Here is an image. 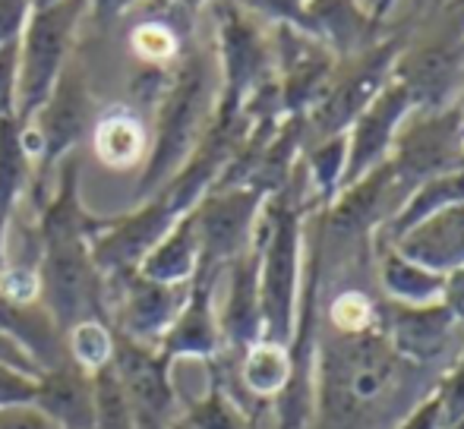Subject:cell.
Returning <instances> with one entry per match:
<instances>
[{"mask_svg":"<svg viewBox=\"0 0 464 429\" xmlns=\"http://www.w3.org/2000/svg\"><path fill=\"white\" fill-rule=\"evenodd\" d=\"M266 196L253 186H212L196 203V231H199V269L221 272L250 250L256 221Z\"/></svg>","mask_w":464,"mask_h":429,"instance_id":"10","label":"cell"},{"mask_svg":"<svg viewBox=\"0 0 464 429\" xmlns=\"http://www.w3.org/2000/svg\"><path fill=\"white\" fill-rule=\"evenodd\" d=\"M32 165L23 148V127L16 117H0V269L6 265V234L19 199L29 193Z\"/></svg>","mask_w":464,"mask_h":429,"instance_id":"25","label":"cell"},{"mask_svg":"<svg viewBox=\"0 0 464 429\" xmlns=\"http://www.w3.org/2000/svg\"><path fill=\"white\" fill-rule=\"evenodd\" d=\"M130 54L142 67L174 70L180 57L196 44V13L174 0H140L127 32Z\"/></svg>","mask_w":464,"mask_h":429,"instance_id":"15","label":"cell"},{"mask_svg":"<svg viewBox=\"0 0 464 429\" xmlns=\"http://www.w3.org/2000/svg\"><path fill=\"white\" fill-rule=\"evenodd\" d=\"M414 25H417V19L408 13V16L398 19V23L385 25L382 35H379L370 48H363L361 54L338 61L325 95L316 101V108L304 117L306 146L329 139V136L348 133L351 123L363 114V108L389 86L398 57H401V51L408 48L411 35H414Z\"/></svg>","mask_w":464,"mask_h":429,"instance_id":"5","label":"cell"},{"mask_svg":"<svg viewBox=\"0 0 464 429\" xmlns=\"http://www.w3.org/2000/svg\"><path fill=\"white\" fill-rule=\"evenodd\" d=\"M140 275L161 284H189L199 269V231H196V214L189 209L152 250L146 253L140 265Z\"/></svg>","mask_w":464,"mask_h":429,"instance_id":"24","label":"cell"},{"mask_svg":"<svg viewBox=\"0 0 464 429\" xmlns=\"http://www.w3.org/2000/svg\"><path fill=\"white\" fill-rule=\"evenodd\" d=\"M218 101L215 114L237 117L256 89L276 80V51L263 25L234 0H212Z\"/></svg>","mask_w":464,"mask_h":429,"instance_id":"7","label":"cell"},{"mask_svg":"<svg viewBox=\"0 0 464 429\" xmlns=\"http://www.w3.org/2000/svg\"><path fill=\"white\" fill-rule=\"evenodd\" d=\"M0 331L35 363L38 369H54L57 363L70 360L67 338L51 310L42 300L13 303L0 294Z\"/></svg>","mask_w":464,"mask_h":429,"instance_id":"22","label":"cell"},{"mask_svg":"<svg viewBox=\"0 0 464 429\" xmlns=\"http://www.w3.org/2000/svg\"><path fill=\"white\" fill-rule=\"evenodd\" d=\"M86 16V0H61L29 13L19 35V76H16V123L29 127L32 117L51 99L63 67L76 48V29Z\"/></svg>","mask_w":464,"mask_h":429,"instance_id":"6","label":"cell"},{"mask_svg":"<svg viewBox=\"0 0 464 429\" xmlns=\"http://www.w3.org/2000/svg\"><path fill=\"white\" fill-rule=\"evenodd\" d=\"M408 363L385 331L325 335L316 354V414L325 429H348L385 405Z\"/></svg>","mask_w":464,"mask_h":429,"instance_id":"2","label":"cell"},{"mask_svg":"<svg viewBox=\"0 0 464 429\" xmlns=\"http://www.w3.org/2000/svg\"><path fill=\"white\" fill-rule=\"evenodd\" d=\"M306 171V184L310 193L316 199L319 209L332 203L342 190V174H344V161H348V136H329L323 142H313L304 148L300 155Z\"/></svg>","mask_w":464,"mask_h":429,"instance_id":"29","label":"cell"},{"mask_svg":"<svg viewBox=\"0 0 464 429\" xmlns=\"http://www.w3.org/2000/svg\"><path fill=\"white\" fill-rule=\"evenodd\" d=\"M29 0H0V48L10 42H19L25 23H29Z\"/></svg>","mask_w":464,"mask_h":429,"instance_id":"35","label":"cell"},{"mask_svg":"<svg viewBox=\"0 0 464 429\" xmlns=\"http://www.w3.org/2000/svg\"><path fill=\"white\" fill-rule=\"evenodd\" d=\"M316 199L306 184L304 161L294 167L291 180L263 203L256 221L259 246V307H263V338L291 344L297 322L300 284H304V243L306 218L316 212Z\"/></svg>","mask_w":464,"mask_h":429,"instance_id":"1","label":"cell"},{"mask_svg":"<svg viewBox=\"0 0 464 429\" xmlns=\"http://www.w3.org/2000/svg\"><path fill=\"white\" fill-rule=\"evenodd\" d=\"M95 382V424L92 429H140L133 417V407H130L123 386L117 379L114 367H104L92 373Z\"/></svg>","mask_w":464,"mask_h":429,"instance_id":"31","label":"cell"},{"mask_svg":"<svg viewBox=\"0 0 464 429\" xmlns=\"http://www.w3.org/2000/svg\"><path fill=\"white\" fill-rule=\"evenodd\" d=\"M227 294L218 307V331H221V357L231 363L240 360L253 341L263 338V307H259V246L256 240L250 250L240 253L225 269Z\"/></svg>","mask_w":464,"mask_h":429,"instance_id":"17","label":"cell"},{"mask_svg":"<svg viewBox=\"0 0 464 429\" xmlns=\"http://www.w3.org/2000/svg\"><path fill=\"white\" fill-rule=\"evenodd\" d=\"M263 420L266 417L237 405L227 388L208 373V388L199 398L184 401L174 429H263Z\"/></svg>","mask_w":464,"mask_h":429,"instance_id":"28","label":"cell"},{"mask_svg":"<svg viewBox=\"0 0 464 429\" xmlns=\"http://www.w3.org/2000/svg\"><path fill=\"white\" fill-rule=\"evenodd\" d=\"M178 6H184V10H189V13H199L202 6L206 4H212V0H174Z\"/></svg>","mask_w":464,"mask_h":429,"instance_id":"42","label":"cell"},{"mask_svg":"<svg viewBox=\"0 0 464 429\" xmlns=\"http://www.w3.org/2000/svg\"><path fill=\"white\" fill-rule=\"evenodd\" d=\"M215 101H218V63L215 54L193 44L171 70L168 89L149 114L152 146L136 180V203L149 199L184 167L212 123Z\"/></svg>","mask_w":464,"mask_h":429,"instance_id":"3","label":"cell"},{"mask_svg":"<svg viewBox=\"0 0 464 429\" xmlns=\"http://www.w3.org/2000/svg\"><path fill=\"white\" fill-rule=\"evenodd\" d=\"M464 161V110L446 105L436 110H411L392 142L389 167L404 199L427 180L459 171ZM404 205V203H401Z\"/></svg>","mask_w":464,"mask_h":429,"instance_id":"8","label":"cell"},{"mask_svg":"<svg viewBox=\"0 0 464 429\" xmlns=\"http://www.w3.org/2000/svg\"><path fill=\"white\" fill-rule=\"evenodd\" d=\"M95 158L111 171H130L142 167L152 146V127L149 117L130 101H114L108 108H98L95 123L89 129Z\"/></svg>","mask_w":464,"mask_h":429,"instance_id":"18","label":"cell"},{"mask_svg":"<svg viewBox=\"0 0 464 429\" xmlns=\"http://www.w3.org/2000/svg\"><path fill=\"white\" fill-rule=\"evenodd\" d=\"M414 110V99L401 82L392 76L389 86L363 108V114L351 123L348 136V161H344L342 174V190H348L351 184H357L361 177H367L370 171H376L379 165H385L392 155V142H395L401 123ZM338 190V193H342Z\"/></svg>","mask_w":464,"mask_h":429,"instance_id":"13","label":"cell"},{"mask_svg":"<svg viewBox=\"0 0 464 429\" xmlns=\"http://www.w3.org/2000/svg\"><path fill=\"white\" fill-rule=\"evenodd\" d=\"M0 363H4V367H13V369H19V373H29V376H42V369L35 367V363L29 360V357L23 354V350L16 348V344L10 341V338L4 335V331H0Z\"/></svg>","mask_w":464,"mask_h":429,"instance_id":"39","label":"cell"},{"mask_svg":"<svg viewBox=\"0 0 464 429\" xmlns=\"http://www.w3.org/2000/svg\"><path fill=\"white\" fill-rule=\"evenodd\" d=\"M442 429H464V417H459V420H455V424H446Z\"/></svg>","mask_w":464,"mask_h":429,"instance_id":"44","label":"cell"},{"mask_svg":"<svg viewBox=\"0 0 464 429\" xmlns=\"http://www.w3.org/2000/svg\"><path fill=\"white\" fill-rule=\"evenodd\" d=\"M0 429H61V426L51 417H44L35 405H19L0 411Z\"/></svg>","mask_w":464,"mask_h":429,"instance_id":"36","label":"cell"},{"mask_svg":"<svg viewBox=\"0 0 464 429\" xmlns=\"http://www.w3.org/2000/svg\"><path fill=\"white\" fill-rule=\"evenodd\" d=\"M189 284H161L140 275V269L104 278V319L117 335L159 348L165 331L187 303Z\"/></svg>","mask_w":464,"mask_h":429,"instance_id":"9","label":"cell"},{"mask_svg":"<svg viewBox=\"0 0 464 429\" xmlns=\"http://www.w3.org/2000/svg\"><path fill=\"white\" fill-rule=\"evenodd\" d=\"M442 4H446V0H417V6H420V13H414V10H411V16H414L417 23H420L423 16H430V13H433L436 6H442Z\"/></svg>","mask_w":464,"mask_h":429,"instance_id":"41","label":"cell"},{"mask_svg":"<svg viewBox=\"0 0 464 429\" xmlns=\"http://www.w3.org/2000/svg\"><path fill=\"white\" fill-rule=\"evenodd\" d=\"M319 307H323L319 310V319L325 322V329L332 335H367V331H379V329L385 331V319H382L385 300L357 281L335 288Z\"/></svg>","mask_w":464,"mask_h":429,"instance_id":"27","label":"cell"},{"mask_svg":"<svg viewBox=\"0 0 464 429\" xmlns=\"http://www.w3.org/2000/svg\"><path fill=\"white\" fill-rule=\"evenodd\" d=\"M136 4H140V0H86V13L95 19V25L111 29V25L127 16Z\"/></svg>","mask_w":464,"mask_h":429,"instance_id":"37","label":"cell"},{"mask_svg":"<svg viewBox=\"0 0 464 429\" xmlns=\"http://www.w3.org/2000/svg\"><path fill=\"white\" fill-rule=\"evenodd\" d=\"M111 367H114L117 379L123 386V395H127L130 407H133L136 426L174 429L180 417V407H184V398H180L178 386L171 379L174 363L159 348L136 344L130 338L117 335Z\"/></svg>","mask_w":464,"mask_h":429,"instance_id":"11","label":"cell"},{"mask_svg":"<svg viewBox=\"0 0 464 429\" xmlns=\"http://www.w3.org/2000/svg\"><path fill=\"white\" fill-rule=\"evenodd\" d=\"M304 13L306 35L323 42L338 61L361 54L389 25H379L363 0H304Z\"/></svg>","mask_w":464,"mask_h":429,"instance_id":"20","label":"cell"},{"mask_svg":"<svg viewBox=\"0 0 464 429\" xmlns=\"http://www.w3.org/2000/svg\"><path fill=\"white\" fill-rule=\"evenodd\" d=\"M389 246L436 275L464 269V203L427 214Z\"/></svg>","mask_w":464,"mask_h":429,"instance_id":"19","label":"cell"},{"mask_svg":"<svg viewBox=\"0 0 464 429\" xmlns=\"http://www.w3.org/2000/svg\"><path fill=\"white\" fill-rule=\"evenodd\" d=\"M32 4V13L35 10H44V6H51V4H61V0H29Z\"/></svg>","mask_w":464,"mask_h":429,"instance_id":"43","label":"cell"},{"mask_svg":"<svg viewBox=\"0 0 464 429\" xmlns=\"http://www.w3.org/2000/svg\"><path fill=\"white\" fill-rule=\"evenodd\" d=\"M433 386L442 398V426L464 417V344L459 348V354L446 363V369L436 376Z\"/></svg>","mask_w":464,"mask_h":429,"instance_id":"32","label":"cell"},{"mask_svg":"<svg viewBox=\"0 0 464 429\" xmlns=\"http://www.w3.org/2000/svg\"><path fill=\"white\" fill-rule=\"evenodd\" d=\"M218 281H221V272L196 269L193 281H189L187 303L180 307L178 319L171 322V329L159 341V350L171 363L187 360V357L212 363L215 357H221L218 307H215Z\"/></svg>","mask_w":464,"mask_h":429,"instance_id":"16","label":"cell"},{"mask_svg":"<svg viewBox=\"0 0 464 429\" xmlns=\"http://www.w3.org/2000/svg\"><path fill=\"white\" fill-rule=\"evenodd\" d=\"M372 275L376 288L385 300L404 303V307H427L442 297L446 275L411 262L395 246H372Z\"/></svg>","mask_w":464,"mask_h":429,"instance_id":"23","label":"cell"},{"mask_svg":"<svg viewBox=\"0 0 464 429\" xmlns=\"http://www.w3.org/2000/svg\"><path fill=\"white\" fill-rule=\"evenodd\" d=\"M461 167H464V161H461Z\"/></svg>","mask_w":464,"mask_h":429,"instance_id":"45","label":"cell"},{"mask_svg":"<svg viewBox=\"0 0 464 429\" xmlns=\"http://www.w3.org/2000/svg\"><path fill=\"white\" fill-rule=\"evenodd\" d=\"M398 429H442V398L436 386H430V392L408 407Z\"/></svg>","mask_w":464,"mask_h":429,"instance_id":"34","label":"cell"},{"mask_svg":"<svg viewBox=\"0 0 464 429\" xmlns=\"http://www.w3.org/2000/svg\"><path fill=\"white\" fill-rule=\"evenodd\" d=\"M382 319L392 350L408 367L427 369L452 360V344L461 325L442 307V300L427 303V307H404V303L385 300Z\"/></svg>","mask_w":464,"mask_h":429,"instance_id":"14","label":"cell"},{"mask_svg":"<svg viewBox=\"0 0 464 429\" xmlns=\"http://www.w3.org/2000/svg\"><path fill=\"white\" fill-rule=\"evenodd\" d=\"M442 307L455 316V322L464 325V269H455L446 275V284H442Z\"/></svg>","mask_w":464,"mask_h":429,"instance_id":"38","label":"cell"},{"mask_svg":"<svg viewBox=\"0 0 464 429\" xmlns=\"http://www.w3.org/2000/svg\"><path fill=\"white\" fill-rule=\"evenodd\" d=\"M272 51H276L281 110L285 117H306L329 89L338 57L323 42L291 25H276Z\"/></svg>","mask_w":464,"mask_h":429,"instance_id":"12","label":"cell"},{"mask_svg":"<svg viewBox=\"0 0 464 429\" xmlns=\"http://www.w3.org/2000/svg\"><path fill=\"white\" fill-rule=\"evenodd\" d=\"M459 203H464V167L440 174V177L417 186V190L404 199L401 209L379 227V234L372 237V246H389L392 240L401 237L408 227H414L417 221H423L427 214L446 209V205H459Z\"/></svg>","mask_w":464,"mask_h":429,"instance_id":"26","label":"cell"},{"mask_svg":"<svg viewBox=\"0 0 464 429\" xmlns=\"http://www.w3.org/2000/svg\"><path fill=\"white\" fill-rule=\"evenodd\" d=\"M395 4H398V0H372L370 16L376 19L379 25H385V23H389V16H392V10H395Z\"/></svg>","mask_w":464,"mask_h":429,"instance_id":"40","label":"cell"},{"mask_svg":"<svg viewBox=\"0 0 464 429\" xmlns=\"http://www.w3.org/2000/svg\"><path fill=\"white\" fill-rule=\"evenodd\" d=\"M244 6L250 16H263L272 25H291L297 32H306V13L304 0H234Z\"/></svg>","mask_w":464,"mask_h":429,"instance_id":"33","label":"cell"},{"mask_svg":"<svg viewBox=\"0 0 464 429\" xmlns=\"http://www.w3.org/2000/svg\"><path fill=\"white\" fill-rule=\"evenodd\" d=\"M98 105L89 89V76L80 57H70L57 80L51 99L42 110L32 117L29 127H23V148L29 155L32 177H29V199L32 209H42L44 199L54 190L57 167L67 155L80 152L82 139H89V129L95 123Z\"/></svg>","mask_w":464,"mask_h":429,"instance_id":"4","label":"cell"},{"mask_svg":"<svg viewBox=\"0 0 464 429\" xmlns=\"http://www.w3.org/2000/svg\"><path fill=\"white\" fill-rule=\"evenodd\" d=\"M63 338H67V357L86 373H98V369L111 367V360H114L117 335L108 322L80 319L63 331Z\"/></svg>","mask_w":464,"mask_h":429,"instance_id":"30","label":"cell"},{"mask_svg":"<svg viewBox=\"0 0 464 429\" xmlns=\"http://www.w3.org/2000/svg\"><path fill=\"white\" fill-rule=\"evenodd\" d=\"M32 405L51 417L61 429H92L95 424V382L92 373L76 367L73 360L44 369L35 379Z\"/></svg>","mask_w":464,"mask_h":429,"instance_id":"21","label":"cell"}]
</instances>
